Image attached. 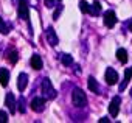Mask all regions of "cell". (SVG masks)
<instances>
[{
    "mask_svg": "<svg viewBox=\"0 0 132 123\" xmlns=\"http://www.w3.org/2000/svg\"><path fill=\"white\" fill-rule=\"evenodd\" d=\"M40 89H42V94H44V97H45L47 100L56 98V89L53 87V84H51V81H50L48 78H44V80H42Z\"/></svg>",
    "mask_w": 132,
    "mask_h": 123,
    "instance_id": "cell-1",
    "label": "cell"
},
{
    "mask_svg": "<svg viewBox=\"0 0 132 123\" xmlns=\"http://www.w3.org/2000/svg\"><path fill=\"white\" fill-rule=\"evenodd\" d=\"M72 101H73V104L76 107H84L87 104V97H86L84 90H81L79 87H76L73 90V94H72Z\"/></svg>",
    "mask_w": 132,
    "mask_h": 123,
    "instance_id": "cell-2",
    "label": "cell"
},
{
    "mask_svg": "<svg viewBox=\"0 0 132 123\" xmlns=\"http://www.w3.org/2000/svg\"><path fill=\"white\" fill-rule=\"evenodd\" d=\"M17 14H19V17L22 20L30 24V6L27 3V0H19V3H17Z\"/></svg>",
    "mask_w": 132,
    "mask_h": 123,
    "instance_id": "cell-3",
    "label": "cell"
},
{
    "mask_svg": "<svg viewBox=\"0 0 132 123\" xmlns=\"http://www.w3.org/2000/svg\"><path fill=\"white\" fill-rule=\"evenodd\" d=\"M45 39H47V42H48L51 47H56V45H57L59 37H57V34H56V31H54L53 27H48V28H47V31H45Z\"/></svg>",
    "mask_w": 132,
    "mask_h": 123,
    "instance_id": "cell-4",
    "label": "cell"
},
{
    "mask_svg": "<svg viewBox=\"0 0 132 123\" xmlns=\"http://www.w3.org/2000/svg\"><path fill=\"white\" fill-rule=\"evenodd\" d=\"M31 109L34 112H44V109H45V97H34L31 100Z\"/></svg>",
    "mask_w": 132,
    "mask_h": 123,
    "instance_id": "cell-5",
    "label": "cell"
},
{
    "mask_svg": "<svg viewBox=\"0 0 132 123\" xmlns=\"http://www.w3.org/2000/svg\"><path fill=\"white\" fill-rule=\"evenodd\" d=\"M120 106H121V98L117 95V97H113L112 101L109 103V112H110L112 117H117V115H118V112H120Z\"/></svg>",
    "mask_w": 132,
    "mask_h": 123,
    "instance_id": "cell-6",
    "label": "cell"
},
{
    "mask_svg": "<svg viewBox=\"0 0 132 123\" xmlns=\"http://www.w3.org/2000/svg\"><path fill=\"white\" fill-rule=\"evenodd\" d=\"M106 83L109 84V86H113V84H117V81H118V73H117V70H113L112 67H109L107 70H106Z\"/></svg>",
    "mask_w": 132,
    "mask_h": 123,
    "instance_id": "cell-7",
    "label": "cell"
},
{
    "mask_svg": "<svg viewBox=\"0 0 132 123\" xmlns=\"http://www.w3.org/2000/svg\"><path fill=\"white\" fill-rule=\"evenodd\" d=\"M115 24H117V16H115V13L113 11H106L104 13V25L107 27V28H112V27H115Z\"/></svg>",
    "mask_w": 132,
    "mask_h": 123,
    "instance_id": "cell-8",
    "label": "cell"
},
{
    "mask_svg": "<svg viewBox=\"0 0 132 123\" xmlns=\"http://www.w3.org/2000/svg\"><path fill=\"white\" fill-rule=\"evenodd\" d=\"M5 106L10 109V112L11 114H14L16 112V98H14V95L10 92V94H6V97H5Z\"/></svg>",
    "mask_w": 132,
    "mask_h": 123,
    "instance_id": "cell-9",
    "label": "cell"
},
{
    "mask_svg": "<svg viewBox=\"0 0 132 123\" xmlns=\"http://www.w3.org/2000/svg\"><path fill=\"white\" fill-rule=\"evenodd\" d=\"M30 64H31V67H33L34 70H42V67H44L42 58H40L39 55H33V56H31V59H30Z\"/></svg>",
    "mask_w": 132,
    "mask_h": 123,
    "instance_id": "cell-10",
    "label": "cell"
},
{
    "mask_svg": "<svg viewBox=\"0 0 132 123\" xmlns=\"http://www.w3.org/2000/svg\"><path fill=\"white\" fill-rule=\"evenodd\" d=\"M27 84H28V75L27 73H20L19 78H17V89L20 92H23L27 89Z\"/></svg>",
    "mask_w": 132,
    "mask_h": 123,
    "instance_id": "cell-11",
    "label": "cell"
},
{
    "mask_svg": "<svg viewBox=\"0 0 132 123\" xmlns=\"http://www.w3.org/2000/svg\"><path fill=\"white\" fill-rule=\"evenodd\" d=\"M130 76H132V67H129V69H126L124 70V80L121 81V84H120V92H123L124 89H126V86H127V83H129V80H130Z\"/></svg>",
    "mask_w": 132,
    "mask_h": 123,
    "instance_id": "cell-12",
    "label": "cell"
},
{
    "mask_svg": "<svg viewBox=\"0 0 132 123\" xmlns=\"http://www.w3.org/2000/svg\"><path fill=\"white\" fill-rule=\"evenodd\" d=\"M6 59L10 61L11 64H16V63H17V59H19V53H17V50H16V48H10L8 53H6Z\"/></svg>",
    "mask_w": 132,
    "mask_h": 123,
    "instance_id": "cell-13",
    "label": "cell"
},
{
    "mask_svg": "<svg viewBox=\"0 0 132 123\" xmlns=\"http://www.w3.org/2000/svg\"><path fill=\"white\" fill-rule=\"evenodd\" d=\"M8 81H10V72H8V69H0V84L5 87V86H8Z\"/></svg>",
    "mask_w": 132,
    "mask_h": 123,
    "instance_id": "cell-14",
    "label": "cell"
},
{
    "mask_svg": "<svg viewBox=\"0 0 132 123\" xmlns=\"http://www.w3.org/2000/svg\"><path fill=\"white\" fill-rule=\"evenodd\" d=\"M87 84H89V89H90L92 92H95V94H98V92H100V84L96 83V80H95L93 76H89Z\"/></svg>",
    "mask_w": 132,
    "mask_h": 123,
    "instance_id": "cell-15",
    "label": "cell"
},
{
    "mask_svg": "<svg viewBox=\"0 0 132 123\" xmlns=\"http://www.w3.org/2000/svg\"><path fill=\"white\" fill-rule=\"evenodd\" d=\"M117 59L120 61L121 64H126L127 63V51L124 48H118L117 50Z\"/></svg>",
    "mask_w": 132,
    "mask_h": 123,
    "instance_id": "cell-16",
    "label": "cell"
},
{
    "mask_svg": "<svg viewBox=\"0 0 132 123\" xmlns=\"http://www.w3.org/2000/svg\"><path fill=\"white\" fill-rule=\"evenodd\" d=\"M89 14H92V16H100V14H101V3L95 0V2L90 5V13H89Z\"/></svg>",
    "mask_w": 132,
    "mask_h": 123,
    "instance_id": "cell-17",
    "label": "cell"
},
{
    "mask_svg": "<svg viewBox=\"0 0 132 123\" xmlns=\"http://www.w3.org/2000/svg\"><path fill=\"white\" fill-rule=\"evenodd\" d=\"M61 63H62L64 66H72V64H73V58H72V55H67V53L61 55Z\"/></svg>",
    "mask_w": 132,
    "mask_h": 123,
    "instance_id": "cell-18",
    "label": "cell"
},
{
    "mask_svg": "<svg viewBox=\"0 0 132 123\" xmlns=\"http://www.w3.org/2000/svg\"><path fill=\"white\" fill-rule=\"evenodd\" d=\"M10 30H11V25H8L3 19H0V33H2V34H8Z\"/></svg>",
    "mask_w": 132,
    "mask_h": 123,
    "instance_id": "cell-19",
    "label": "cell"
},
{
    "mask_svg": "<svg viewBox=\"0 0 132 123\" xmlns=\"http://www.w3.org/2000/svg\"><path fill=\"white\" fill-rule=\"evenodd\" d=\"M25 98L23 97H20L19 98V101H17V109H19V112H22V114H25V111H27V107H25Z\"/></svg>",
    "mask_w": 132,
    "mask_h": 123,
    "instance_id": "cell-20",
    "label": "cell"
},
{
    "mask_svg": "<svg viewBox=\"0 0 132 123\" xmlns=\"http://www.w3.org/2000/svg\"><path fill=\"white\" fill-rule=\"evenodd\" d=\"M79 10L82 13H90V5L86 2V0H81V2H79Z\"/></svg>",
    "mask_w": 132,
    "mask_h": 123,
    "instance_id": "cell-21",
    "label": "cell"
},
{
    "mask_svg": "<svg viewBox=\"0 0 132 123\" xmlns=\"http://www.w3.org/2000/svg\"><path fill=\"white\" fill-rule=\"evenodd\" d=\"M61 0H45V6L47 8H56L59 5Z\"/></svg>",
    "mask_w": 132,
    "mask_h": 123,
    "instance_id": "cell-22",
    "label": "cell"
},
{
    "mask_svg": "<svg viewBox=\"0 0 132 123\" xmlns=\"http://www.w3.org/2000/svg\"><path fill=\"white\" fill-rule=\"evenodd\" d=\"M61 13H62V6H61V5H57V6H56V10H54V13H53V19H54V20H57V17L61 16Z\"/></svg>",
    "mask_w": 132,
    "mask_h": 123,
    "instance_id": "cell-23",
    "label": "cell"
},
{
    "mask_svg": "<svg viewBox=\"0 0 132 123\" xmlns=\"http://www.w3.org/2000/svg\"><path fill=\"white\" fill-rule=\"evenodd\" d=\"M0 123H8V115L5 111H0Z\"/></svg>",
    "mask_w": 132,
    "mask_h": 123,
    "instance_id": "cell-24",
    "label": "cell"
},
{
    "mask_svg": "<svg viewBox=\"0 0 132 123\" xmlns=\"http://www.w3.org/2000/svg\"><path fill=\"white\" fill-rule=\"evenodd\" d=\"M124 25H126V28H127L129 31H132V19H129V20H127Z\"/></svg>",
    "mask_w": 132,
    "mask_h": 123,
    "instance_id": "cell-25",
    "label": "cell"
},
{
    "mask_svg": "<svg viewBox=\"0 0 132 123\" xmlns=\"http://www.w3.org/2000/svg\"><path fill=\"white\" fill-rule=\"evenodd\" d=\"M100 123H109V118L107 117H103V118H100Z\"/></svg>",
    "mask_w": 132,
    "mask_h": 123,
    "instance_id": "cell-26",
    "label": "cell"
}]
</instances>
